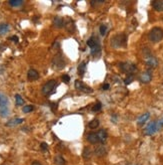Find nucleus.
Here are the masks:
<instances>
[{
	"mask_svg": "<svg viewBox=\"0 0 163 165\" xmlns=\"http://www.w3.org/2000/svg\"><path fill=\"white\" fill-rule=\"evenodd\" d=\"M127 44V37L124 33H118L112 37L111 40H110V44L113 48H120V47L126 46Z\"/></svg>",
	"mask_w": 163,
	"mask_h": 165,
	"instance_id": "f257e3e1",
	"label": "nucleus"
},
{
	"mask_svg": "<svg viewBox=\"0 0 163 165\" xmlns=\"http://www.w3.org/2000/svg\"><path fill=\"white\" fill-rule=\"evenodd\" d=\"M148 39L153 44L161 41L163 39V29L161 27H153L148 33Z\"/></svg>",
	"mask_w": 163,
	"mask_h": 165,
	"instance_id": "f03ea898",
	"label": "nucleus"
},
{
	"mask_svg": "<svg viewBox=\"0 0 163 165\" xmlns=\"http://www.w3.org/2000/svg\"><path fill=\"white\" fill-rule=\"evenodd\" d=\"M57 87V82L55 80H50L47 83H45L42 87V94L44 96L48 97L50 96L51 94H53L55 92V89Z\"/></svg>",
	"mask_w": 163,
	"mask_h": 165,
	"instance_id": "7ed1b4c3",
	"label": "nucleus"
},
{
	"mask_svg": "<svg viewBox=\"0 0 163 165\" xmlns=\"http://www.w3.org/2000/svg\"><path fill=\"white\" fill-rule=\"evenodd\" d=\"M119 67L123 73L128 74H133L134 73H136L137 67L134 64H131V62H120L119 64Z\"/></svg>",
	"mask_w": 163,
	"mask_h": 165,
	"instance_id": "20e7f679",
	"label": "nucleus"
},
{
	"mask_svg": "<svg viewBox=\"0 0 163 165\" xmlns=\"http://www.w3.org/2000/svg\"><path fill=\"white\" fill-rule=\"evenodd\" d=\"M161 128L159 125V123H158V121H153V122H150V123L147 125V127L145 128V130H144V134L147 135V136H151V135H153L154 133L157 132L159 129Z\"/></svg>",
	"mask_w": 163,
	"mask_h": 165,
	"instance_id": "39448f33",
	"label": "nucleus"
},
{
	"mask_svg": "<svg viewBox=\"0 0 163 165\" xmlns=\"http://www.w3.org/2000/svg\"><path fill=\"white\" fill-rule=\"evenodd\" d=\"M52 67L56 70H62L65 67V60L62 55H56L52 60Z\"/></svg>",
	"mask_w": 163,
	"mask_h": 165,
	"instance_id": "423d86ee",
	"label": "nucleus"
},
{
	"mask_svg": "<svg viewBox=\"0 0 163 165\" xmlns=\"http://www.w3.org/2000/svg\"><path fill=\"white\" fill-rule=\"evenodd\" d=\"M74 86H75L76 90H78V91H81L83 93H92L93 92V90L91 89L90 87H88L87 85H85L84 83H82L81 81L79 80H76L75 83H74Z\"/></svg>",
	"mask_w": 163,
	"mask_h": 165,
	"instance_id": "0eeeda50",
	"label": "nucleus"
},
{
	"mask_svg": "<svg viewBox=\"0 0 163 165\" xmlns=\"http://www.w3.org/2000/svg\"><path fill=\"white\" fill-rule=\"evenodd\" d=\"M145 64L147 67H152L154 69L158 65V60L155 56H153L152 55H145Z\"/></svg>",
	"mask_w": 163,
	"mask_h": 165,
	"instance_id": "6e6552de",
	"label": "nucleus"
},
{
	"mask_svg": "<svg viewBox=\"0 0 163 165\" xmlns=\"http://www.w3.org/2000/svg\"><path fill=\"white\" fill-rule=\"evenodd\" d=\"M152 80V74H151L150 71H145L143 72L139 77V81L143 84H148L151 82Z\"/></svg>",
	"mask_w": 163,
	"mask_h": 165,
	"instance_id": "1a4fd4ad",
	"label": "nucleus"
},
{
	"mask_svg": "<svg viewBox=\"0 0 163 165\" xmlns=\"http://www.w3.org/2000/svg\"><path fill=\"white\" fill-rule=\"evenodd\" d=\"M107 153V149L105 148V146L103 144H99L95 147L94 149V154L97 156V157H103V156L106 155Z\"/></svg>",
	"mask_w": 163,
	"mask_h": 165,
	"instance_id": "9d476101",
	"label": "nucleus"
},
{
	"mask_svg": "<svg viewBox=\"0 0 163 165\" xmlns=\"http://www.w3.org/2000/svg\"><path fill=\"white\" fill-rule=\"evenodd\" d=\"M27 79L30 82H34V81L39 79V73L34 69H30L28 71V73H27Z\"/></svg>",
	"mask_w": 163,
	"mask_h": 165,
	"instance_id": "9b49d317",
	"label": "nucleus"
},
{
	"mask_svg": "<svg viewBox=\"0 0 163 165\" xmlns=\"http://www.w3.org/2000/svg\"><path fill=\"white\" fill-rule=\"evenodd\" d=\"M151 6L154 10L161 12V11H163V0H154V1L151 2Z\"/></svg>",
	"mask_w": 163,
	"mask_h": 165,
	"instance_id": "f8f14e48",
	"label": "nucleus"
},
{
	"mask_svg": "<svg viewBox=\"0 0 163 165\" xmlns=\"http://www.w3.org/2000/svg\"><path fill=\"white\" fill-rule=\"evenodd\" d=\"M149 118H150V114H149L148 112H146V113H144L143 115H141V116L138 118L137 120V124L139 126H143L144 124L146 123L147 121L149 120Z\"/></svg>",
	"mask_w": 163,
	"mask_h": 165,
	"instance_id": "ddd939ff",
	"label": "nucleus"
},
{
	"mask_svg": "<svg viewBox=\"0 0 163 165\" xmlns=\"http://www.w3.org/2000/svg\"><path fill=\"white\" fill-rule=\"evenodd\" d=\"M53 25L57 28H62L64 27L65 25V20L62 18V17L56 16L55 18L53 19Z\"/></svg>",
	"mask_w": 163,
	"mask_h": 165,
	"instance_id": "4468645a",
	"label": "nucleus"
},
{
	"mask_svg": "<svg viewBox=\"0 0 163 165\" xmlns=\"http://www.w3.org/2000/svg\"><path fill=\"white\" fill-rule=\"evenodd\" d=\"M96 134H97V136H98V139H99V142H100V143H103L108 137L107 132H106V130H104V129H101V130L97 131Z\"/></svg>",
	"mask_w": 163,
	"mask_h": 165,
	"instance_id": "2eb2a0df",
	"label": "nucleus"
},
{
	"mask_svg": "<svg viewBox=\"0 0 163 165\" xmlns=\"http://www.w3.org/2000/svg\"><path fill=\"white\" fill-rule=\"evenodd\" d=\"M24 120L22 118H15V119H12L10 121H8L7 123L5 124L7 127H14V126H17V125H20L21 123H23Z\"/></svg>",
	"mask_w": 163,
	"mask_h": 165,
	"instance_id": "dca6fc26",
	"label": "nucleus"
},
{
	"mask_svg": "<svg viewBox=\"0 0 163 165\" xmlns=\"http://www.w3.org/2000/svg\"><path fill=\"white\" fill-rule=\"evenodd\" d=\"M87 141L91 144H97V143H100L98 139V136H97L96 132L95 133H90V134L87 135Z\"/></svg>",
	"mask_w": 163,
	"mask_h": 165,
	"instance_id": "f3484780",
	"label": "nucleus"
},
{
	"mask_svg": "<svg viewBox=\"0 0 163 165\" xmlns=\"http://www.w3.org/2000/svg\"><path fill=\"white\" fill-rule=\"evenodd\" d=\"M98 44H99V39L96 37H95V35L89 38V39L87 40V46H89L90 48H92V47L98 46Z\"/></svg>",
	"mask_w": 163,
	"mask_h": 165,
	"instance_id": "a211bd4d",
	"label": "nucleus"
},
{
	"mask_svg": "<svg viewBox=\"0 0 163 165\" xmlns=\"http://www.w3.org/2000/svg\"><path fill=\"white\" fill-rule=\"evenodd\" d=\"M64 27H66V29L68 30V32H74V30H75V24L73 23V21H72L71 19H68L67 21H65V25Z\"/></svg>",
	"mask_w": 163,
	"mask_h": 165,
	"instance_id": "6ab92c4d",
	"label": "nucleus"
},
{
	"mask_svg": "<svg viewBox=\"0 0 163 165\" xmlns=\"http://www.w3.org/2000/svg\"><path fill=\"white\" fill-rule=\"evenodd\" d=\"M82 156L84 159H90L92 156V149L90 148V147H85L84 149H83V153H82Z\"/></svg>",
	"mask_w": 163,
	"mask_h": 165,
	"instance_id": "aec40b11",
	"label": "nucleus"
},
{
	"mask_svg": "<svg viewBox=\"0 0 163 165\" xmlns=\"http://www.w3.org/2000/svg\"><path fill=\"white\" fill-rule=\"evenodd\" d=\"M10 26L7 23H0V35H4L9 31Z\"/></svg>",
	"mask_w": 163,
	"mask_h": 165,
	"instance_id": "412c9836",
	"label": "nucleus"
},
{
	"mask_svg": "<svg viewBox=\"0 0 163 165\" xmlns=\"http://www.w3.org/2000/svg\"><path fill=\"white\" fill-rule=\"evenodd\" d=\"M85 71H86V62H80L79 65H78V74H79V76H81V77L84 76Z\"/></svg>",
	"mask_w": 163,
	"mask_h": 165,
	"instance_id": "4be33fe9",
	"label": "nucleus"
},
{
	"mask_svg": "<svg viewBox=\"0 0 163 165\" xmlns=\"http://www.w3.org/2000/svg\"><path fill=\"white\" fill-rule=\"evenodd\" d=\"M23 3V0H10V1H8V4L12 7H20Z\"/></svg>",
	"mask_w": 163,
	"mask_h": 165,
	"instance_id": "5701e85b",
	"label": "nucleus"
},
{
	"mask_svg": "<svg viewBox=\"0 0 163 165\" xmlns=\"http://www.w3.org/2000/svg\"><path fill=\"white\" fill-rule=\"evenodd\" d=\"M101 53V46L100 44H98V46H94L91 48V55L92 56H99V55Z\"/></svg>",
	"mask_w": 163,
	"mask_h": 165,
	"instance_id": "b1692460",
	"label": "nucleus"
},
{
	"mask_svg": "<svg viewBox=\"0 0 163 165\" xmlns=\"http://www.w3.org/2000/svg\"><path fill=\"white\" fill-rule=\"evenodd\" d=\"M99 120L98 119H94L92 120V121H90L89 123H88V127L90 129H96L99 127Z\"/></svg>",
	"mask_w": 163,
	"mask_h": 165,
	"instance_id": "393cba45",
	"label": "nucleus"
},
{
	"mask_svg": "<svg viewBox=\"0 0 163 165\" xmlns=\"http://www.w3.org/2000/svg\"><path fill=\"white\" fill-rule=\"evenodd\" d=\"M54 162L56 165H64L65 164V159L61 155H57L54 158Z\"/></svg>",
	"mask_w": 163,
	"mask_h": 165,
	"instance_id": "a878e982",
	"label": "nucleus"
},
{
	"mask_svg": "<svg viewBox=\"0 0 163 165\" xmlns=\"http://www.w3.org/2000/svg\"><path fill=\"white\" fill-rule=\"evenodd\" d=\"M15 103H16L17 106H22L24 104V100L20 95H15Z\"/></svg>",
	"mask_w": 163,
	"mask_h": 165,
	"instance_id": "bb28decb",
	"label": "nucleus"
},
{
	"mask_svg": "<svg viewBox=\"0 0 163 165\" xmlns=\"http://www.w3.org/2000/svg\"><path fill=\"white\" fill-rule=\"evenodd\" d=\"M99 31H100V34L104 37V35L106 34V32H107V25H105V24H101L100 27H99Z\"/></svg>",
	"mask_w": 163,
	"mask_h": 165,
	"instance_id": "cd10ccee",
	"label": "nucleus"
},
{
	"mask_svg": "<svg viewBox=\"0 0 163 165\" xmlns=\"http://www.w3.org/2000/svg\"><path fill=\"white\" fill-rule=\"evenodd\" d=\"M8 115V110L5 106H2L1 109H0V116L2 117H6Z\"/></svg>",
	"mask_w": 163,
	"mask_h": 165,
	"instance_id": "c85d7f7f",
	"label": "nucleus"
},
{
	"mask_svg": "<svg viewBox=\"0 0 163 165\" xmlns=\"http://www.w3.org/2000/svg\"><path fill=\"white\" fill-rule=\"evenodd\" d=\"M33 110H34V107H33V106H31V105L24 106L23 109H22L23 113H30V112H32Z\"/></svg>",
	"mask_w": 163,
	"mask_h": 165,
	"instance_id": "c756f323",
	"label": "nucleus"
},
{
	"mask_svg": "<svg viewBox=\"0 0 163 165\" xmlns=\"http://www.w3.org/2000/svg\"><path fill=\"white\" fill-rule=\"evenodd\" d=\"M133 79H134V76H133V74H128V76L125 78V80H124V83H125V85H129V84L132 83L133 82Z\"/></svg>",
	"mask_w": 163,
	"mask_h": 165,
	"instance_id": "7c9ffc66",
	"label": "nucleus"
},
{
	"mask_svg": "<svg viewBox=\"0 0 163 165\" xmlns=\"http://www.w3.org/2000/svg\"><path fill=\"white\" fill-rule=\"evenodd\" d=\"M101 108H102V105H101L100 102H97L96 104H95V106L93 108H92V112H98V111L101 110Z\"/></svg>",
	"mask_w": 163,
	"mask_h": 165,
	"instance_id": "2f4dec72",
	"label": "nucleus"
},
{
	"mask_svg": "<svg viewBox=\"0 0 163 165\" xmlns=\"http://www.w3.org/2000/svg\"><path fill=\"white\" fill-rule=\"evenodd\" d=\"M61 79H62L63 83H65V84H68L70 82V77L68 76V74H63Z\"/></svg>",
	"mask_w": 163,
	"mask_h": 165,
	"instance_id": "473e14b6",
	"label": "nucleus"
},
{
	"mask_svg": "<svg viewBox=\"0 0 163 165\" xmlns=\"http://www.w3.org/2000/svg\"><path fill=\"white\" fill-rule=\"evenodd\" d=\"M40 149H41L42 151H47V150H48V145H47V143L42 142V143L40 144Z\"/></svg>",
	"mask_w": 163,
	"mask_h": 165,
	"instance_id": "72a5a7b5",
	"label": "nucleus"
},
{
	"mask_svg": "<svg viewBox=\"0 0 163 165\" xmlns=\"http://www.w3.org/2000/svg\"><path fill=\"white\" fill-rule=\"evenodd\" d=\"M90 3H91L92 6H94V5H100V4L104 3V1H101V0H93V1H91Z\"/></svg>",
	"mask_w": 163,
	"mask_h": 165,
	"instance_id": "f704fd0d",
	"label": "nucleus"
},
{
	"mask_svg": "<svg viewBox=\"0 0 163 165\" xmlns=\"http://www.w3.org/2000/svg\"><path fill=\"white\" fill-rule=\"evenodd\" d=\"M109 89H110V85H109V84H107V83L103 84L102 90H104V91H107V90H109Z\"/></svg>",
	"mask_w": 163,
	"mask_h": 165,
	"instance_id": "c9c22d12",
	"label": "nucleus"
},
{
	"mask_svg": "<svg viewBox=\"0 0 163 165\" xmlns=\"http://www.w3.org/2000/svg\"><path fill=\"white\" fill-rule=\"evenodd\" d=\"M10 39L12 40V41H14L15 44H17V42H18V37H16V35H14V37H10Z\"/></svg>",
	"mask_w": 163,
	"mask_h": 165,
	"instance_id": "e433bc0d",
	"label": "nucleus"
},
{
	"mask_svg": "<svg viewBox=\"0 0 163 165\" xmlns=\"http://www.w3.org/2000/svg\"><path fill=\"white\" fill-rule=\"evenodd\" d=\"M158 123H159L160 127H163V118L161 120H159V121H158Z\"/></svg>",
	"mask_w": 163,
	"mask_h": 165,
	"instance_id": "4c0bfd02",
	"label": "nucleus"
},
{
	"mask_svg": "<svg viewBox=\"0 0 163 165\" xmlns=\"http://www.w3.org/2000/svg\"><path fill=\"white\" fill-rule=\"evenodd\" d=\"M31 165H42L40 162H38V161H34V162H32V164Z\"/></svg>",
	"mask_w": 163,
	"mask_h": 165,
	"instance_id": "58836bf2",
	"label": "nucleus"
},
{
	"mask_svg": "<svg viewBox=\"0 0 163 165\" xmlns=\"http://www.w3.org/2000/svg\"><path fill=\"white\" fill-rule=\"evenodd\" d=\"M1 104H2V96L0 95V107H1Z\"/></svg>",
	"mask_w": 163,
	"mask_h": 165,
	"instance_id": "ea45409f",
	"label": "nucleus"
}]
</instances>
